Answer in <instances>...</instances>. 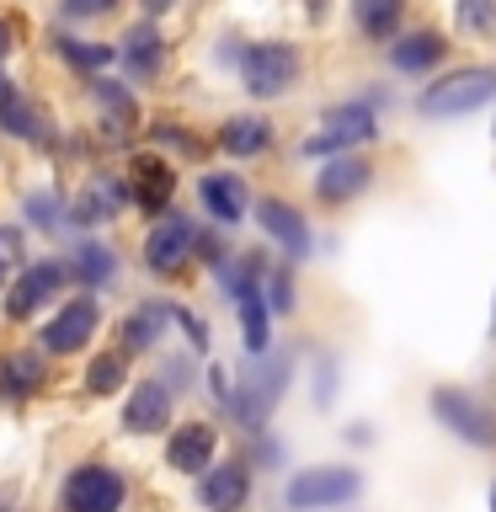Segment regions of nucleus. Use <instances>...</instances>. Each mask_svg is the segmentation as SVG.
Returning <instances> with one entry per match:
<instances>
[{
	"instance_id": "1",
	"label": "nucleus",
	"mask_w": 496,
	"mask_h": 512,
	"mask_svg": "<svg viewBox=\"0 0 496 512\" xmlns=\"http://www.w3.org/2000/svg\"><path fill=\"white\" fill-rule=\"evenodd\" d=\"M491 107H496V59H454L438 75H427L411 96V112L422 123H464Z\"/></svg>"
},
{
	"instance_id": "2",
	"label": "nucleus",
	"mask_w": 496,
	"mask_h": 512,
	"mask_svg": "<svg viewBox=\"0 0 496 512\" xmlns=\"http://www.w3.org/2000/svg\"><path fill=\"white\" fill-rule=\"evenodd\" d=\"M230 70L251 102H283V96H294L304 86L310 59H304V48L294 38H240Z\"/></svg>"
},
{
	"instance_id": "3",
	"label": "nucleus",
	"mask_w": 496,
	"mask_h": 512,
	"mask_svg": "<svg viewBox=\"0 0 496 512\" xmlns=\"http://www.w3.org/2000/svg\"><path fill=\"white\" fill-rule=\"evenodd\" d=\"M384 144V112L363 91L336 96L320 107L315 128L299 139V160H326V155H352V150H379Z\"/></svg>"
},
{
	"instance_id": "4",
	"label": "nucleus",
	"mask_w": 496,
	"mask_h": 512,
	"mask_svg": "<svg viewBox=\"0 0 496 512\" xmlns=\"http://www.w3.org/2000/svg\"><path fill=\"white\" fill-rule=\"evenodd\" d=\"M427 411H432V422H438L448 438H459L464 448H480V454L496 448V406L486 395H475L470 384H432Z\"/></svg>"
},
{
	"instance_id": "5",
	"label": "nucleus",
	"mask_w": 496,
	"mask_h": 512,
	"mask_svg": "<svg viewBox=\"0 0 496 512\" xmlns=\"http://www.w3.org/2000/svg\"><path fill=\"white\" fill-rule=\"evenodd\" d=\"M454 48H459L454 27L411 22V27H400L379 54H384V70H390L395 80H427V75H438L443 64H454Z\"/></svg>"
},
{
	"instance_id": "6",
	"label": "nucleus",
	"mask_w": 496,
	"mask_h": 512,
	"mask_svg": "<svg viewBox=\"0 0 496 512\" xmlns=\"http://www.w3.org/2000/svg\"><path fill=\"white\" fill-rule=\"evenodd\" d=\"M288 379H294V358H288V352H262V358H251V368L240 374L235 395H230V416L246 432H262L272 406H278L283 390H288Z\"/></svg>"
},
{
	"instance_id": "7",
	"label": "nucleus",
	"mask_w": 496,
	"mask_h": 512,
	"mask_svg": "<svg viewBox=\"0 0 496 512\" xmlns=\"http://www.w3.org/2000/svg\"><path fill=\"white\" fill-rule=\"evenodd\" d=\"M374 187H379V160L368 150L326 155V160H315V171H310V198H315V208H331V214L363 203Z\"/></svg>"
},
{
	"instance_id": "8",
	"label": "nucleus",
	"mask_w": 496,
	"mask_h": 512,
	"mask_svg": "<svg viewBox=\"0 0 496 512\" xmlns=\"http://www.w3.org/2000/svg\"><path fill=\"white\" fill-rule=\"evenodd\" d=\"M363 496V475L352 464H310V470H294L283 486L288 512H336Z\"/></svg>"
},
{
	"instance_id": "9",
	"label": "nucleus",
	"mask_w": 496,
	"mask_h": 512,
	"mask_svg": "<svg viewBox=\"0 0 496 512\" xmlns=\"http://www.w3.org/2000/svg\"><path fill=\"white\" fill-rule=\"evenodd\" d=\"M251 219L262 224V235L278 246L283 262H310V251H315V230H310V214L294 203V198H283V192H262V198L251 203Z\"/></svg>"
},
{
	"instance_id": "10",
	"label": "nucleus",
	"mask_w": 496,
	"mask_h": 512,
	"mask_svg": "<svg viewBox=\"0 0 496 512\" xmlns=\"http://www.w3.org/2000/svg\"><path fill=\"white\" fill-rule=\"evenodd\" d=\"M198 256V224H192L182 208H166L150 235H144V267L155 272V278H182L187 262Z\"/></svg>"
},
{
	"instance_id": "11",
	"label": "nucleus",
	"mask_w": 496,
	"mask_h": 512,
	"mask_svg": "<svg viewBox=\"0 0 496 512\" xmlns=\"http://www.w3.org/2000/svg\"><path fill=\"white\" fill-rule=\"evenodd\" d=\"M198 203H203V214H208L214 230H235V224L251 219L256 192L246 187L240 171H203L198 176Z\"/></svg>"
},
{
	"instance_id": "12",
	"label": "nucleus",
	"mask_w": 496,
	"mask_h": 512,
	"mask_svg": "<svg viewBox=\"0 0 496 512\" xmlns=\"http://www.w3.org/2000/svg\"><path fill=\"white\" fill-rule=\"evenodd\" d=\"M128 502V480L112 464H80L64 480V512H123Z\"/></svg>"
},
{
	"instance_id": "13",
	"label": "nucleus",
	"mask_w": 496,
	"mask_h": 512,
	"mask_svg": "<svg viewBox=\"0 0 496 512\" xmlns=\"http://www.w3.org/2000/svg\"><path fill=\"white\" fill-rule=\"evenodd\" d=\"M123 182H128V198H134L150 219H160L171 208V198H176V166L166 155H155V150H139L134 160H128Z\"/></svg>"
},
{
	"instance_id": "14",
	"label": "nucleus",
	"mask_w": 496,
	"mask_h": 512,
	"mask_svg": "<svg viewBox=\"0 0 496 512\" xmlns=\"http://www.w3.org/2000/svg\"><path fill=\"white\" fill-rule=\"evenodd\" d=\"M214 150L230 155V160H262L278 150V123L267 118V112H230V118H219L214 128Z\"/></svg>"
},
{
	"instance_id": "15",
	"label": "nucleus",
	"mask_w": 496,
	"mask_h": 512,
	"mask_svg": "<svg viewBox=\"0 0 496 512\" xmlns=\"http://www.w3.org/2000/svg\"><path fill=\"white\" fill-rule=\"evenodd\" d=\"M96 326H102V304H96L91 294H80V299H64L54 315H48V326H43V352H54V358H64V352H80L96 336Z\"/></svg>"
},
{
	"instance_id": "16",
	"label": "nucleus",
	"mask_w": 496,
	"mask_h": 512,
	"mask_svg": "<svg viewBox=\"0 0 496 512\" xmlns=\"http://www.w3.org/2000/svg\"><path fill=\"white\" fill-rule=\"evenodd\" d=\"M64 278H70V267L59 262V256H43V262H32L22 278H16L6 288V299H0V310H6V320H27V315H38L48 299L64 288Z\"/></svg>"
},
{
	"instance_id": "17",
	"label": "nucleus",
	"mask_w": 496,
	"mask_h": 512,
	"mask_svg": "<svg viewBox=\"0 0 496 512\" xmlns=\"http://www.w3.org/2000/svg\"><path fill=\"white\" fill-rule=\"evenodd\" d=\"M198 502L208 512H240L251 502V464L246 459H219L198 475Z\"/></svg>"
},
{
	"instance_id": "18",
	"label": "nucleus",
	"mask_w": 496,
	"mask_h": 512,
	"mask_svg": "<svg viewBox=\"0 0 496 512\" xmlns=\"http://www.w3.org/2000/svg\"><path fill=\"white\" fill-rule=\"evenodd\" d=\"M347 16L368 48H384L400 27H411V0H347Z\"/></svg>"
},
{
	"instance_id": "19",
	"label": "nucleus",
	"mask_w": 496,
	"mask_h": 512,
	"mask_svg": "<svg viewBox=\"0 0 496 512\" xmlns=\"http://www.w3.org/2000/svg\"><path fill=\"white\" fill-rule=\"evenodd\" d=\"M118 64L134 80H155L160 70H166V32H160L150 16H144V22H134L118 38Z\"/></svg>"
},
{
	"instance_id": "20",
	"label": "nucleus",
	"mask_w": 496,
	"mask_h": 512,
	"mask_svg": "<svg viewBox=\"0 0 496 512\" xmlns=\"http://www.w3.org/2000/svg\"><path fill=\"white\" fill-rule=\"evenodd\" d=\"M123 427L150 438V432H166L171 427V384L166 379H139L134 395L123 400Z\"/></svg>"
},
{
	"instance_id": "21",
	"label": "nucleus",
	"mask_w": 496,
	"mask_h": 512,
	"mask_svg": "<svg viewBox=\"0 0 496 512\" xmlns=\"http://www.w3.org/2000/svg\"><path fill=\"white\" fill-rule=\"evenodd\" d=\"M214 454H219V432L208 422H182L166 443V464L176 475H203L214 464Z\"/></svg>"
},
{
	"instance_id": "22",
	"label": "nucleus",
	"mask_w": 496,
	"mask_h": 512,
	"mask_svg": "<svg viewBox=\"0 0 496 512\" xmlns=\"http://www.w3.org/2000/svg\"><path fill=\"white\" fill-rule=\"evenodd\" d=\"M123 203H128L123 176H91V182L80 187V198L70 203V219L75 224H107V219L123 214Z\"/></svg>"
},
{
	"instance_id": "23",
	"label": "nucleus",
	"mask_w": 496,
	"mask_h": 512,
	"mask_svg": "<svg viewBox=\"0 0 496 512\" xmlns=\"http://www.w3.org/2000/svg\"><path fill=\"white\" fill-rule=\"evenodd\" d=\"M0 128H6V134H16V139H27V144H48V139H54V128L43 123V112L32 107L6 75H0Z\"/></svg>"
},
{
	"instance_id": "24",
	"label": "nucleus",
	"mask_w": 496,
	"mask_h": 512,
	"mask_svg": "<svg viewBox=\"0 0 496 512\" xmlns=\"http://www.w3.org/2000/svg\"><path fill=\"white\" fill-rule=\"evenodd\" d=\"M171 326V304L166 299H144L134 304V315L123 320V352H150Z\"/></svg>"
},
{
	"instance_id": "25",
	"label": "nucleus",
	"mask_w": 496,
	"mask_h": 512,
	"mask_svg": "<svg viewBox=\"0 0 496 512\" xmlns=\"http://www.w3.org/2000/svg\"><path fill=\"white\" fill-rule=\"evenodd\" d=\"M48 384V368L38 352H11V358H0V395H11V400H27V395H38Z\"/></svg>"
},
{
	"instance_id": "26",
	"label": "nucleus",
	"mask_w": 496,
	"mask_h": 512,
	"mask_svg": "<svg viewBox=\"0 0 496 512\" xmlns=\"http://www.w3.org/2000/svg\"><path fill=\"white\" fill-rule=\"evenodd\" d=\"M454 11V38L496 43V0H448Z\"/></svg>"
},
{
	"instance_id": "27",
	"label": "nucleus",
	"mask_w": 496,
	"mask_h": 512,
	"mask_svg": "<svg viewBox=\"0 0 496 512\" xmlns=\"http://www.w3.org/2000/svg\"><path fill=\"white\" fill-rule=\"evenodd\" d=\"M54 54L64 64H75L80 75H91V70H107L112 59H118V48H107V43H86V38H70V32H54Z\"/></svg>"
},
{
	"instance_id": "28",
	"label": "nucleus",
	"mask_w": 496,
	"mask_h": 512,
	"mask_svg": "<svg viewBox=\"0 0 496 512\" xmlns=\"http://www.w3.org/2000/svg\"><path fill=\"white\" fill-rule=\"evenodd\" d=\"M64 267L75 272L80 283H91V288H102L112 272H118V256H112L107 246H96V240H80V246L64 256Z\"/></svg>"
},
{
	"instance_id": "29",
	"label": "nucleus",
	"mask_w": 496,
	"mask_h": 512,
	"mask_svg": "<svg viewBox=\"0 0 496 512\" xmlns=\"http://www.w3.org/2000/svg\"><path fill=\"white\" fill-rule=\"evenodd\" d=\"M91 96L107 107L112 134H123V128H139V102H134V91H128V86H118V80H91Z\"/></svg>"
},
{
	"instance_id": "30",
	"label": "nucleus",
	"mask_w": 496,
	"mask_h": 512,
	"mask_svg": "<svg viewBox=\"0 0 496 512\" xmlns=\"http://www.w3.org/2000/svg\"><path fill=\"white\" fill-rule=\"evenodd\" d=\"M262 294H267V310L272 315H294L299 310V294H294V262H272L267 278H262Z\"/></svg>"
},
{
	"instance_id": "31",
	"label": "nucleus",
	"mask_w": 496,
	"mask_h": 512,
	"mask_svg": "<svg viewBox=\"0 0 496 512\" xmlns=\"http://www.w3.org/2000/svg\"><path fill=\"white\" fill-rule=\"evenodd\" d=\"M123 384V352H102V358H91L86 368V390L91 395H112Z\"/></svg>"
},
{
	"instance_id": "32",
	"label": "nucleus",
	"mask_w": 496,
	"mask_h": 512,
	"mask_svg": "<svg viewBox=\"0 0 496 512\" xmlns=\"http://www.w3.org/2000/svg\"><path fill=\"white\" fill-rule=\"evenodd\" d=\"M150 139L166 144V150H176V155H203V139L187 134V123H176V118H160V123L150 128Z\"/></svg>"
},
{
	"instance_id": "33",
	"label": "nucleus",
	"mask_w": 496,
	"mask_h": 512,
	"mask_svg": "<svg viewBox=\"0 0 496 512\" xmlns=\"http://www.w3.org/2000/svg\"><path fill=\"white\" fill-rule=\"evenodd\" d=\"M27 219L38 224V230H59L70 214H64V203L54 198V192H32V198H27Z\"/></svg>"
},
{
	"instance_id": "34",
	"label": "nucleus",
	"mask_w": 496,
	"mask_h": 512,
	"mask_svg": "<svg viewBox=\"0 0 496 512\" xmlns=\"http://www.w3.org/2000/svg\"><path fill=\"white\" fill-rule=\"evenodd\" d=\"M123 0H59V16H70V22H96V16L118 11Z\"/></svg>"
},
{
	"instance_id": "35",
	"label": "nucleus",
	"mask_w": 496,
	"mask_h": 512,
	"mask_svg": "<svg viewBox=\"0 0 496 512\" xmlns=\"http://www.w3.org/2000/svg\"><path fill=\"white\" fill-rule=\"evenodd\" d=\"M171 320H176V326L187 331V342H192V352H203V347H208V326H203V320L192 315V310H182V304H171Z\"/></svg>"
},
{
	"instance_id": "36",
	"label": "nucleus",
	"mask_w": 496,
	"mask_h": 512,
	"mask_svg": "<svg viewBox=\"0 0 496 512\" xmlns=\"http://www.w3.org/2000/svg\"><path fill=\"white\" fill-rule=\"evenodd\" d=\"M22 262V235L16 230H0V283H6V267Z\"/></svg>"
},
{
	"instance_id": "37",
	"label": "nucleus",
	"mask_w": 496,
	"mask_h": 512,
	"mask_svg": "<svg viewBox=\"0 0 496 512\" xmlns=\"http://www.w3.org/2000/svg\"><path fill=\"white\" fill-rule=\"evenodd\" d=\"M139 6H144V16H150V22H160L166 11H176V0H139Z\"/></svg>"
},
{
	"instance_id": "38",
	"label": "nucleus",
	"mask_w": 496,
	"mask_h": 512,
	"mask_svg": "<svg viewBox=\"0 0 496 512\" xmlns=\"http://www.w3.org/2000/svg\"><path fill=\"white\" fill-rule=\"evenodd\" d=\"M6 54H11V22L0 16V64H6Z\"/></svg>"
},
{
	"instance_id": "39",
	"label": "nucleus",
	"mask_w": 496,
	"mask_h": 512,
	"mask_svg": "<svg viewBox=\"0 0 496 512\" xmlns=\"http://www.w3.org/2000/svg\"><path fill=\"white\" fill-rule=\"evenodd\" d=\"M491 336H496V294H491Z\"/></svg>"
},
{
	"instance_id": "40",
	"label": "nucleus",
	"mask_w": 496,
	"mask_h": 512,
	"mask_svg": "<svg viewBox=\"0 0 496 512\" xmlns=\"http://www.w3.org/2000/svg\"><path fill=\"white\" fill-rule=\"evenodd\" d=\"M491 512H496V480H491Z\"/></svg>"
},
{
	"instance_id": "41",
	"label": "nucleus",
	"mask_w": 496,
	"mask_h": 512,
	"mask_svg": "<svg viewBox=\"0 0 496 512\" xmlns=\"http://www.w3.org/2000/svg\"><path fill=\"white\" fill-rule=\"evenodd\" d=\"M491 112H496V107H491ZM491 139H496V118H491Z\"/></svg>"
}]
</instances>
